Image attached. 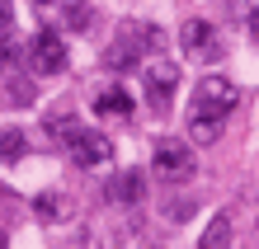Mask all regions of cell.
Listing matches in <instances>:
<instances>
[{"label": "cell", "instance_id": "1", "mask_svg": "<svg viewBox=\"0 0 259 249\" xmlns=\"http://www.w3.org/2000/svg\"><path fill=\"white\" fill-rule=\"evenodd\" d=\"M231 108H236V85L226 80V75H207L203 85H198V94L189 104V132H193V141H217L222 136V122L231 118Z\"/></svg>", "mask_w": 259, "mask_h": 249}, {"label": "cell", "instance_id": "2", "mask_svg": "<svg viewBox=\"0 0 259 249\" xmlns=\"http://www.w3.org/2000/svg\"><path fill=\"white\" fill-rule=\"evenodd\" d=\"M57 141L66 146V155L75 165H109V155H113V141L104 132H95V127H80V122H62V127H48Z\"/></svg>", "mask_w": 259, "mask_h": 249}, {"label": "cell", "instance_id": "3", "mask_svg": "<svg viewBox=\"0 0 259 249\" xmlns=\"http://www.w3.org/2000/svg\"><path fill=\"white\" fill-rule=\"evenodd\" d=\"M151 165H156V174H160L165 183H189V179H193V169H198L193 146H189V141H179V136H165V141L156 146V155H151Z\"/></svg>", "mask_w": 259, "mask_h": 249}, {"label": "cell", "instance_id": "4", "mask_svg": "<svg viewBox=\"0 0 259 249\" xmlns=\"http://www.w3.org/2000/svg\"><path fill=\"white\" fill-rule=\"evenodd\" d=\"M142 89H146V104L156 108V113H165L170 108V99H175V89H179V66L175 61H151V66L142 71Z\"/></svg>", "mask_w": 259, "mask_h": 249}, {"label": "cell", "instance_id": "5", "mask_svg": "<svg viewBox=\"0 0 259 249\" xmlns=\"http://www.w3.org/2000/svg\"><path fill=\"white\" fill-rule=\"evenodd\" d=\"M28 66H33V75H62L66 71V42H62V33L38 28L33 47H28Z\"/></svg>", "mask_w": 259, "mask_h": 249}, {"label": "cell", "instance_id": "6", "mask_svg": "<svg viewBox=\"0 0 259 249\" xmlns=\"http://www.w3.org/2000/svg\"><path fill=\"white\" fill-rule=\"evenodd\" d=\"M179 42H184V52L198 57V61H217L222 57V42H217V28L203 24V19H189L179 28Z\"/></svg>", "mask_w": 259, "mask_h": 249}, {"label": "cell", "instance_id": "7", "mask_svg": "<svg viewBox=\"0 0 259 249\" xmlns=\"http://www.w3.org/2000/svg\"><path fill=\"white\" fill-rule=\"evenodd\" d=\"M118 38L132 42L137 52H156V47H160V28H156V24H142V19H127L123 28H118Z\"/></svg>", "mask_w": 259, "mask_h": 249}, {"label": "cell", "instance_id": "8", "mask_svg": "<svg viewBox=\"0 0 259 249\" xmlns=\"http://www.w3.org/2000/svg\"><path fill=\"white\" fill-rule=\"evenodd\" d=\"M132 108H137L132 94H127V89H118V85L104 89V94L95 99V113H99V118H132Z\"/></svg>", "mask_w": 259, "mask_h": 249}, {"label": "cell", "instance_id": "9", "mask_svg": "<svg viewBox=\"0 0 259 249\" xmlns=\"http://www.w3.org/2000/svg\"><path fill=\"white\" fill-rule=\"evenodd\" d=\"M231 244V216L226 212H217L207 221V230H203V240H198V249H226Z\"/></svg>", "mask_w": 259, "mask_h": 249}, {"label": "cell", "instance_id": "10", "mask_svg": "<svg viewBox=\"0 0 259 249\" xmlns=\"http://www.w3.org/2000/svg\"><path fill=\"white\" fill-rule=\"evenodd\" d=\"M104 61H109L113 71H132L137 61H142V52H137L132 42H123V38H113V42H109V52H104Z\"/></svg>", "mask_w": 259, "mask_h": 249}, {"label": "cell", "instance_id": "11", "mask_svg": "<svg viewBox=\"0 0 259 249\" xmlns=\"http://www.w3.org/2000/svg\"><path fill=\"white\" fill-rule=\"evenodd\" d=\"M109 193H113L118 202H127V207H132V202H142V174H132V169H127V174H118V179L109 183Z\"/></svg>", "mask_w": 259, "mask_h": 249}, {"label": "cell", "instance_id": "12", "mask_svg": "<svg viewBox=\"0 0 259 249\" xmlns=\"http://www.w3.org/2000/svg\"><path fill=\"white\" fill-rule=\"evenodd\" d=\"M38 216H48V221H62V216H71V207H66V197H62V193H42V197H38Z\"/></svg>", "mask_w": 259, "mask_h": 249}, {"label": "cell", "instance_id": "13", "mask_svg": "<svg viewBox=\"0 0 259 249\" xmlns=\"http://www.w3.org/2000/svg\"><path fill=\"white\" fill-rule=\"evenodd\" d=\"M66 10V28H90V5L85 0H62Z\"/></svg>", "mask_w": 259, "mask_h": 249}, {"label": "cell", "instance_id": "14", "mask_svg": "<svg viewBox=\"0 0 259 249\" xmlns=\"http://www.w3.org/2000/svg\"><path fill=\"white\" fill-rule=\"evenodd\" d=\"M14 155H24V132L19 127H10L0 136V160H14Z\"/></svg>", "mask_w": 259, "mask_h": 249}, {"label": "cell", "instance_id": "15", "mask_svg": "<svg viewBox=\"0 0 259 249\" xmlns=\"http://www.w3.org/2000/svg\"><path fill=\"white\" fill-rule=\"evenodd\" d=\"M10 28H14V5H10V0H0V38H5Z\"/></svg>", "mask_w": 259, "mask_h": 249}, {"label": "cell", "instance_id": "16", "mask_svg": "<svg viewBox=\"0 0 259 249\" xmlns=\"http://www.w3.org/2000/svg\"><path fill=\"white\" fill-rule=\"evenodd\" d=\"M10 99H14V104H33V89H28V80L10 85Z\"/></svg>", "mask_w": 259, "mask_h": 249}, {"label": "cell", "instance_id": "17", "mask_svg": "<svg viewBox=\"0 0 259 249\" xmlns=\"http://www.w3.org/2000/svg\"><path fill=\"white\" fill-rule=\"evenodd\" d=\"M250 33H254V42H259V10H250Z\"/></svg>", "mask_w": 259, "mask_h": 249}, {"label": "cell", "instance_id": "18", "mask_svg": "<svg viewBox=\"0 0 259 249\" xmlns=\"http://www.w3.org/2000/svg\"><path fill=\"white\" fill-rule=\"evenodd\" d=\"M0 249H5V235H0Z\"/></svg>", "mask_w": 259, "mask_h": 249}]
</instances>
